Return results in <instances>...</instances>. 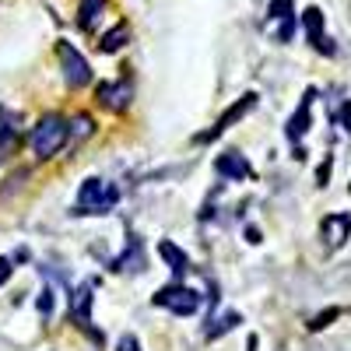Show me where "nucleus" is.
<instances>
[{"instance_id":"obj_1","label":"nucleus","mask_w":351,"mask_h":351,"mask_svg":"<svg viewBox=\"0 0 351 351\" xmlns=\"http://www.w3.org/2000/svg\"><path fill=\"white\" fill-rule=\"evenodd\" d=\"M116 204H120V186L109 183V180H99V176H92V180H84L81 190H77L74 215H109Z\"/></svg>"},{"instance_id":"obj_8","label":"nucleus","mask_w":351,"mask_h":351,"mask_svg":"<svg viewBox=\"0 0 351 351\" xmlns=\"http://www.w3.org/2000/svg\"><path fill=\"white\" fill-rule=\"evenodd\" d=\"M313 99H316V88H306V95L299 102V109L291 112V120L285 123V134L291 144H299L306 134H309V123H313Z\"/></svg>"},{"instance_id":"obj_5","label":"nucleus","mask_w":351,"mask_h":351,"mask_svg":"<svg viewBox=\"0 0 351 351\" xmlns=\"http://www.w3.org/2000/svg\"><path fill=\"white\" fill-rule=\"evenodd\" d=\"M256 102H260V95H256V92H246L243 99H236V102H232V106H228V109L221 112V120H218V123H215V127H211L208 134H197L193 141H197V144H208V141L221 137V134H225V130H228L232 123H239L246 112H253V109H256Z\"/></svg>"},{"instance_id":"obj_7","label":"nucleus","mask_w":351,"mask_h":351,"mask_svg":"<svg viewBox=\"0 0 351 351\" xmlns=\"http://www.w3.org/2000/svg\"><path fill=\"white\" fill-rule=\"evenodd\" d=\"M144 267H148V253H144V243H141L137 236H127V250L109 263V271H116V274H141Z\"/></svg>"},{"instance_id":"obj_23","label":"nucleus","mask_w":351,"mask_h":351,"mask_svg":"<svg viewBox=\"0 0 351 351\" xmlns=\"http://www.w3.org/2000/svg\"><path fill=\"white\" fill-rule=\"evenodd\" d=\"M39 313H43V316H49V313H53V291H49V288L39 295Z\"/></svg>"},{"instance_id":"obj_17","label":"nucleus","mask_w":351,"mask_h":351,"mask_svg":"<svg viewBox=\"0 0 351 351\" xmlns=\"http://www.w3.org/2000/svg\"><path fill=\"white\" fill-rule=\"evenodd\" d=\"M18 130H21V116H18L14 109H8V106H0V144H4V148H11L14 137H18Z\"/></svg>"},{"instance_id":"obj_11","label":"nucleus","mask_w":351,"mask_h":351,"mask_svg":"<svg viewBox=\"0 0 351 351\" xmlns=\"http://www.w3.org/2000/svg\"><path fill=\"white\" fill-rule=\"evenodd\" d=\"M319 239L327 243V250H341L351 239V215H327L319 221Z\"/></svg>"},{"instance_id":"obj_20","label":"nucleus","mask_w":351,"mask_h":351,"mask_svg":"<svg viewBox=\"0 0 351 351\" xmlns=\"http://www.w3.org/2000/svg\"><path fill=\"white\" fill-rule=\"evenodd\" d=\"M341 316V309L337 306H330L327 313H319V316H313L309 319V330H324V327H330V319H337Z\"/></svg>"},{"instance_id":"obj_24","label":"nucleus","mask_w":351,"mask_h":351,"mask_svg":"<svg viewBox=\"0 0 351 351\" xmlns=\"http://www.w3.org/2000/svg\"><path fill=\"white\" fill-rule=\"evenodd\" d=\"M316 180H319V186H327V180H330V158L319 165V172H316Z\"/></svg>"},{"instance_id":"obj_9","label":"nucleus","mask_w":351,"mask_h":351,"mask_svg":"<svg viewBox=\"0 0 351 351\" xmlns=\"http://www.w3.org/2000/svg\"><path fill=\"white\" fill-rule=\"evenodd\" d=\"M134 99V81L130 77H120V81H106L99 84V102L106 109H116V112H123Z\"/></svg>"},{"instance_id":"obj_22","label":"nucleus","mask_w":351,"mask_h":351,"mask_svg":"<svg viewBox=\"0 0 351 351\" xmlns=\"http://www.w3.org/2000/svg\"><path fill=\"white\" fill-rule=\"evenodd\" d=\"M116 351H141V344H137V337H134V334H123V337H120V344H116Z\"/></svg>"},{"instance_id":"obj_6","label":"nucleus","mask_w":351,"mask_h":351,"mask_svg":"<svg viewBox=\"0 0 351 351\" xmlns=\"http://www.w3.org/2000/svg\"><path fill=\"white\" fill-rule=\"evenodd\" d=\"M302 28H306V39H309V46L316 53H324V56H334L337 53V46L330 43L327 28H324V11H319V8H306L302 11Z\"/></svg>"},{"instance_id":"obj_3","label":"nucleus","mask_w":351,"mask_h":351,"mask_svg":"<svg viewBox=\"0 0 351 351\" xmlns=\"http://www.w3.org/2000/svg\"><path fill=\"white\" fill-rule=\"evenodd\" d=\"M56 56H60V71H64V81L67 88H88L92 84V64H88V56H81L67 39L56 43Z\"/></svg>"},{"instance_id":"obj_21","label":"nucleus","mask_w":351,"mask_h":351,"mask_svg":"<svg viewBox=\"0 0 351 351\" xmlns=\"http://www.w3.org/2000/svg\"><path fill=\"white\" fill-rule=\"evenodd\" d=\"M11 271H14V267H11V256H0V288L11 281Z\"/></svg>"},{"instance_id":"obj_16","label":"nucleus","mask_w":351,"mask_h":351,"mask_svg":"<svg viewBox=\"0 0 351 351\" xmlns=\"http://www.w3.org/2000/svg\"><path fill=\"white\" fill-rule=\"evenodd\" d=\"M243 324V316L236 313V309H228V313H221V316H215L211 319V324L208 327H204V337H208V341H218L221 334H228V330H236Z\"/></svg>"},{"instance_id":"obj_2","label":"nucleus","mask_w":351,"mask_h":351,"mask_svg":"<svg viewBox=\"0 0 351 351\" xmlns=\"http://www.w3.org/2000/svg\"><path fill=\"white\" fill-rule=\"evenodd\" d=\"M67 137H71V123L64 120L60 112H46L43 120L32 127V152L46 162V158H53L56 152L64 148Z\"/></svg>"},{"instance_id":"obj_10","label":"nucleus","mask_w":351,"mask_h":351,"mask_svg":"<svg viewBox=\"0 0 351 351\" xmlns=\"http://www.w3.org/2000/svg\"><path fill=\"white\" fill-rule=\"evenodd\" d=\"M215 172L228 183H239V180H253V165L246 162L243 152H225L215 158Z\"/></svg>"},{"instance_id":"obj_13","label":"nucleus","mask_w":351,"mask_h":351,"mask_svg":"<svg viewBox=\"0 0 351 351\" xmlns=\"http://www.w3.org/2000/svg\"><path fill=\"white\" fill-rule=\"evenodd\" d=\"M291 4H295V0H271V8H267V18L278 21V43H288L291 36H295V14H291Z\"/></svg>"},{"instance_id":"obj_12","label":"nucleus","mask_w":351,"mask_h":351,"mask_svg":"<svg viewBox=\"0 0 351 351\" xmlns=\"http://www.w3.org/2000/svg\"><path fill=\"white\" fill-rule=\"evenodd\" d=\"M92 306H95V285L84 281L71 295V319H74L77 327H84V330L92 327Z\"/></svg>"},{"instance_id":"obj_18","label":"nucleus","mask_w":351,"mask_h":351,"mask_svg":"<svg viewBox=\"0 0 351 351\" xmlns=\"http://www.w3.org/2000/svg\"><path fill=\"white\" fill-rule=\"evenodd\" d=\"M127 39H130V25H127V21H120V25L112 28V32H106V36H102L99 49H102V53H116V49H123V46H127Z\"/></svg>"},{"instance_id":"obj_26","label":"nucleus","mask_w":351,"mask_h":351,"mask_svg":"<svg viewBox=\"0 0 351 351\" xmlns=\"http://www.w3.org/2000/svg\"><path fill=\"white\" fill-rule=\"evenodd\" d=\"M246 239L250 243H260V228H246Z\"/></svg>"},{"instance_id":"obj_14","label":"nucleus","mask_w":351,"mask_h":351,"mask_svg":"<svg viewBox=\"0 0 351 351\" xmlns=\"http://www.w3.org/2000/svg\"><path fill=\"white\" fill-rule=\"evenodd\" d=\"M106 4H109V0H77V25L84 28V32H95V28H99Z\"/></svg>"},{"instance_id":"obj_19","label":"nucleus","mask_w":351,"mask_h":351,"mask_svg":"<svg viewBox=\"0 0 351 351\" xmlns=\"http://www.w3.org/2000/svg\"><path fill=\"white\" fill-rule=\"evenodd\" d=\"M92 130H95V120L88 112H81L77 120H74V127H71V137L74 141H81V137H92Z\"/></svg>"},{"instance_id":"obj_25","label":"nucleus","mask_w":351,"mask_h":351,"mask_svg":"<svg viewBox=\"0 0 351 351\" xmlns=\"http://www.w3.org/2000/svg\"><path fill=\"white\" fill-rule=\"evenodd\" d=\"M341 123H344V130H351V102H344V109H341Z\"/></svg>"},{"instance_id":"obj_4","label":"nucleus","mask_w":351,"mask_h":351,"mask_svg":"<svg viewBox=\"0 0 351 351\" xmlns=\"http://www.w3.org/2000/svg\"><path fill=\"white\" fill-rule=\"evenodd\" d=\"M155 306H162V309H169L176 316H193L200 309V291H193V288H186L180 281H172V285L155 291Z\"/></svg>"},{"instance_id":"obj_15","label":"nucleus","mask_w":351,"mask_h":351,"mask_svg":"<svg viewBox=\"0 0 351 351\" xmlns=\"http://www.w3.org/2000/svg\"><path fill=\"white\" fill-rule=\"evenodd\" d=\"M158 253H162V260L169 263V271L176 274V281H180L186 271H190V256L180 250V246H176V243H169V239H162L158 243Z\"/></svg>"}]
</instances>
